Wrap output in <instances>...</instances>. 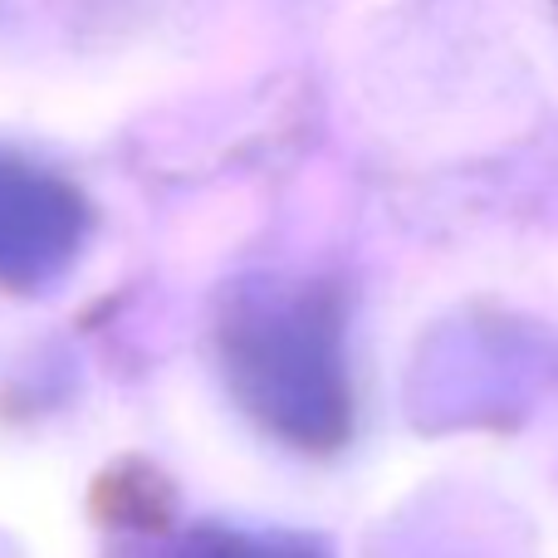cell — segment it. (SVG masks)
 I'll return each mask as SVG.
<instances>
[{"mask_svg": "<svg viewBox=\"0 0 558 558\" xmlns=\"http://www.w3.org/2000/svg\"><path fill=\"white\" fill-rule=\"evenodd\" d=\"M241 353V387H251V402L279 416L289 432L308 426H338V367H333V328L318 308H260L245 318L231 338Z\"/></svg>", "mask_w": 558, "mask_h": 558, "instance_id": "obj_1", "label": "cell"}, {"mask_svg": "<svg viewBox=\"0 0 558 558\" xmlns=\"http://www.w3.org/2000/svg\"><path fill=\"white\" fill-rule=\"evenodd\" d=\"M74 202L54 182L0 172V270H54V260H64L74 245Z\"/></svg>", "mask_w": 558, "mask_h": 558, "instance_id": "obj_2", "label": "cell"}]
</instances>
